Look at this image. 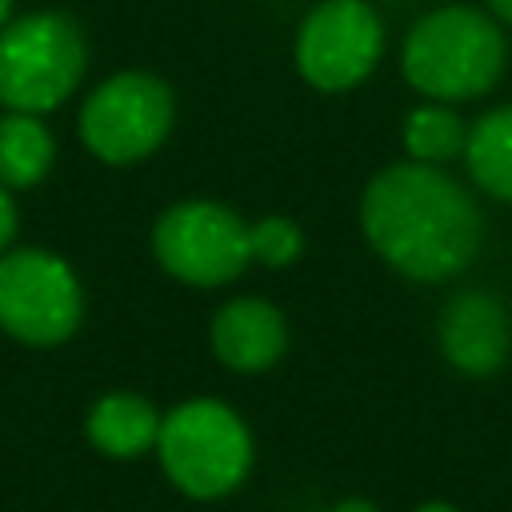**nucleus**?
<instances>
[{
    "mask_svg": "<svg viewBox=\"0 0 512 512\" xmlns=\"http://www.w3.org/2000/svg\"><path fill=\"white\" fill-rule=\"evenodd\" d=\"M8 12H12V0H0V28H4V20H8Z\"/></svg>",
    "mask_w": 512,
    "mask_h": 512,
    "instance_id": "obj_20",
    "label": "nucleus"
},
{
    "mask_svg": "<svg viewBox=\"0 0 512 512\" xmlns=\"http://www.w3.org/2000/svg\"><path fill=\"white\" fill-rule=\"evenodd\" d=\"M12 236H16V208H12L8 184H0V248H8Z\"/></svg>",
    "mask_w": 512,
    "mask_h": 512,
    "instance_id": "obj_16",
    "label": "nucleus"
},
{
    "mask_svg": "<svg viewBox=\"0 0 512 512\" xmlns=\"http://www.w3.org/2000/svg\"><path fill=\"white\" fill-rule=\"evenodd\" d=\"M332 512H376L368 500H344V504H336Z\"/></svg>",
    "mask_w": 512,
    "mask_h": 512,
    "instance_id": "obj_17",
    "label": "nucleus"
},
{
    "mask_svg": "<svg viewBox=\"0 0 512 512\" xmlns=\"http://www.w3.org/2000/svg\"><path fill=\"white\" fill-rule=\"evenodd\" d=\"M372 248L412 280H444L480 252V208L472 196L432 164L384 168L360 204Z\"/></svg>",
    "mask_w": 512,
    "mask_h": 512,
    "instance_id": "obj_1",
    "label": "nucleus"
},
{
    "mask_svg": "<svg viewBox=\"0 0 512 512\" xmlns=\"http://www.w3.org/2000/svg\"><path fill=\"white\" fill-rule=\"evenodd\" d=\"M384 48L380 16L364 0H324L316 4L296 36L300 76L324 92L360 84Z\"/></svg>",
    "mask_w": 512,
    "mask_h": 512,
    "instance_id": "obj_8",
    "label": "nucleus"
},
{
    "mask_svg": "<svg viewBox=\"0 0 512 512\" xmlns=\"http://www.w3.org/2000/svg\"><path fill=\"white\" fill-rule=\"evenodd\" d=\"M160 464L168 480L196 496H228L252 464V436L244 420L220 400H188L160 420Z\"/></svg>",
    "mask_w": 512,
    "mask_h": 512,
    "instance_id": "obj_3",
    "label": "nucleus"
},
{
    "mask_svg": "<svg viewBox=\"0 0 512 512\" xmlns=\"http://www.w3.org/2000/svg\"><path fill=\"white\" fill-rule=\"evenodd\" d=\"M52 164V132L36 112H12L0 120V184L28 188Z\"/></svg>",
    "mask_w": 512,
    "mask_h": 512,
    "instance_id": "obj_13",
    "label": "nucleus"
},
{
    "mask_svg": "<svg viewBox=\"0 0 512 512\" xmlns=\"http://www.w3.org/2000/svg\"><path fill=\"white\" fill-rule=\"evenodd\" d=\"M288 348V324L268 300H232L212 320V352L236 372H264Z\"/></svg>",
    "mask_w": 512,
    "mask_h": 512,
    "instance_id": "obj_10",
    "label": "nucleus"
},
{
    "mask_svg": "<svg viewBox=\"0 0 512 512\" xmlns=\"http://www.w3.org/2000/svg\"><path fill=\"white\" fill-rule=\"evenodd\" d=\"M488 4H492V12H496V16H504V20L512 24V0H488Z\"/></svg>",
    "mask_w": 512,
    "mask_h": 512,
    "instance_id": "obj_18",
    "label": "nucleus"
},
{
    "mask_svg": "<svg viewBox=\"0 0 512 512\" xmlns=\"http://www.w3.org/2000/svg\"><path fill=\"white\" fill-rule=\"evenodd\" d=\"M464 156L472 180L488 196L512 200V108H492L480 116L464 140Z\"/></svg>",
    "mask_w": 512,
    "mask_h": 512,
    "instance_id": "obj_12",
    "label": "nucleus"
},
{
    "mask_svg": "<svg viewBox=\"0 0 512 512\" xmlns=\"http://www.w3.org/2000/svg\"><path fill=\"white\" fill-rule=\"evenodd\" d=\"M464 140H468V132H464L460 116L448 112L444 104H424V108L408 112V120H404V148L420 164L452 160L456 152H464Z\"/></svg>",
    "mask_w": 512,
    "mask_h": 512,
    "instance_id": "obj_14",
    "label": "nucleus"
},
{
    "mask_svg": "<svg viewBox=\"0 0 512 512\" xmlns=\"http://www.w3.org/2000/svg\"><path fill=\"white\" fill-rule=\"evenodd\" d=\"M80 284L72 268L40 248L0 260V324L24 344H60L80 324Z\"/></svg>",
    "mask_w": 512,
    "mask_h": 512,
    "instance_id": "obj_6",
    "label": "nucleus"
},
{
    "mask_svg": "<svg viewBox=\"0 0 512 512\" xmlns=\"http://www.w3.org/2000/svg\"><path fill=\"white\" fill-rule=\"evenodd\" d=\"M156 436H160V416L136 392H108L88 412V440L104 456H120V460L140 456L156 444Z\"/></svg>",
    "mask_w": 512,
    "mask_h": 512,
    "instance_id": "obj_11",
    "label": "nucleus"
},
{
    "mask_svg": "<svg viewBox=\"0 0 512 512\" xmlns=\"http://www.w3.org/2000/svg\"><path fill=\"white\" fill-rule=\"evenodd\" d=\"M248 244H252V260L268 264V268H284L300 256L304 240H300V228L284 216H264L260 224L248 228Z\"/></svg>",
    "mask_w": 512,
    "mask_h": 512,
    "instance_id": "obj_15",
    "label": "nucleus"
},
{
    "mask_svg": "<svg viewBox=\"0 0 512 512\" xmlns=\"http://www.w3.org/2000/svg\"><path fill=\"white\" fill-rule=\"evenodd\" d=\"M172 128V92L148 72H120L104 80L80 112L84 144L108 160L128 164L148 156Z\"/></svg>",
    "mask_w": 512,
    "mask_h": 512,
    "instance_id": "obj_7",
    "label": "nucleus"
},
{
    "mask_svg": "<svg viewBox=\"0 0 512 512\" xmlns=\"http://www.w3.org/2000/svg\"><path fill=\"white\" fill-rule=\"evenodd\" d=\"M156 260L184 284H228L244 272L252 260L248 244V224L212 200H184L172 204L152 232Z\"/></svg>",
    "mask_w": 512,
    "mask_h": 512,
    "instance_id": "obj_5",
    "label": "nucleus"
},
{
    "mask_svg": "<svg viewBox=\"0 0 512 512\" xmlns=\"http://www.w3.org/2000/svg\"><path fill=\"white\" fill-rule=\"evenodd\" d=\"M504 72V36L476 8H436L404 40V76L436 100L488 92Z\"/></svg>",
    "mask_w": 512,
    "mask_h": 512,
    "instance_id": "obj_2",
    "label": "nucleus"
},
{
    "mask_svg": "<svg viewBox=\"0 0 512 512\" xmlns=\"http://www.w3.org/2000/svg\"><path fill=\"white\" fill-rule=\"evenodd\" d=\"M84 76V36L64 12H32L0 32V104L48 112Z\"/></svg>",
    "mask_w": 512,
    "mask_h": 512,
    "instance_id": "obj_4",
    "label": "nucleus"
},
{
    "mask_svg": "<svg viewBox=\"0 0 512 512\" xmlns=\"http://www.w3.org/2000/svg\"><path fill=\"white\" fill-rule=\"evenodd\" d=\"M512 344L508 312L488 292H460L440 316V352L468 376H488Z\"/></svg>",
    "mask_w": 512,
    "mask_h": 512,
    "instance_id": "obj_9",
    "label": "nucleus"
},
{
    "mask_svg": "<svg viewBox=\"0 0 512 512\" xmlns=\"http://www.w3.org/2000/svg\"><path fill=\"white\" fill-rule=\"evenodd\" d=\"M416 512H456L452 504H440V500H432V504H424V508H416Z\"/></svg>",
    "mask_w": 512,
    "mask_h": 512,
    "instance_id": "obj_19",
    "label": "nucleus"
}]
</instances>
